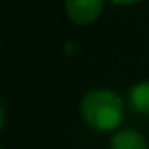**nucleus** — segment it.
<instances>
[{
  "instance_id": "f257e3e1",
  "label": "nucleus",
  "mask_w": 149,
  "mask_h": 149,
  "mask_svg": "<svg viewBox=\"0 0 149 149\" xmlns=\"http://www.w3.org/2000/svg\"><path fill=\"white\" fill-rule=\"evenodd\" d=\"M125 112L121 97L111 90H91L81 102L83 119L98 132H111L119 126Z\"/></svg>"
},
{
  "instance_id": "f03ea898",
  "label": "nucleus",
  "mask_w": 149,
  "mask_h": 149,
  "mask_svg": "<svg viewBox=\"0 0 149 149\" xmlns=\"http://www.w3.org/2000/svg\"><path fill=\"white\" fill-rule=\"evenodd\" d=\"M104 7V0H65V11L76 25L93 23Z\"/></svg>"
},
{
  "instance_id": "7ed1b4c3",
  "label": "nucleus",
  "mask_w": 149,
  "mask_h": 149,
  "mask_svg": "<svg viewBox=\"0 0 149 149\" xmlns=\"http://www.w3.org/2000/svg\"><path fill=\"white\" fill-rule=\"evenodd\" d=\"M111 149H147L146 139L135 130H121L111 140Z\"/></svg>"
},
{
  "instance_id": "20e7f679",
  "label": "nucleus",
  "mask_w": 149,
  "mask_h": 149,
  "mask_svg": "<svg viewBox=\"0 0 149 149\" xmlns=\"http://www.w3.org/2000/svg\"><path fill=\"white\" fill-rule=\"evenodd\" d=\"M128 105L139 114H149V81H142L130 90Z\"/></svg>"
},
{
  "instance_id": "39448f33",
  "label": "nucleus",
  "mask_w": 149,
  "mask_h": 149,
  "mask_svg": "<svg viewBox=\"0 0 149 149\" xmlns=\"http://www.w3.org/2000/svg\"><path fill=\"white\" fill-rule=\"evenodd\" d=\"M114 4H119V6H128V4H135L139 0H112Z\"/></svg>"
}]
</instances>
